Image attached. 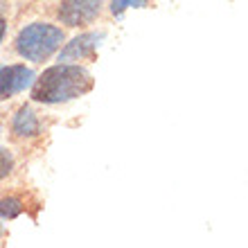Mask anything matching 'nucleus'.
I'll use <instances>...</instances> for the list:
<instances>
[{"instance_id": "obj_1", "label": "nucleus", "mask_w": 248, "mask_h": 248, "mask_svg": "<svg viewBox=\"0 0 248 248\" xmlns=\"http://www.w3.org/2000/svg\"><path fill=\"white\" fill-rule=\"evenodd\" d=\"M91 72L70 63H59L47 68L39 79L32 84V97L43 104H59L68 99L81 97L88 91H93Z\"/></svg>"}, {"instance_id": "obj_10", "label": "nucleus", "mask_w": 248, "mask_h": 248, "mask_svg": "<svg viewBox=\"0 0 248 248\" xmlns=\"http://www.w3.org/2000/svg\"><path fill=\"white\" fill-rule=\"evenodd\" d=\"M5 30H7V23H5V18L0 16V41H2V36H5Z\"/></svg>"}, {"instance_id": "obj_8", "label": "nucleus", "mask_w": 248, "mask_h": 248, "mask_svg": "<svg viewBox=\"0 0 248 248\" xmlns=\"http://www.w3.org/2000/svg\"><path fill=\"white\" fill-rule=\"evenodd\" d=\"M144 5H147V0H113L111 12L115 18H120L124 14V9H129V7H144Z\"/></svg>"}, {"instance_id": "obj_7", "label": "nucleus", "mask_w": 248, "mask_h": 248, "mask_svg": "<svg viewBox=\"0 0 248 248\" xmlns=\"http://www.w3.org/2000/svg\"><path fill=\"white\" fill-rule=\"evenodd\" d=\"M23 212V203L18 199H2L0 201V219H14Z\"/></svg>"}, {"instance_id": "obj_4", "label": "nucleus", "mask_w": 248, "mask_h": 248, "mask_svg": "<svg viewBox=\"0 0 248 248\" xmlns=\"http://www.w3.org/2000/svg\"><path fill=\"white\" fill-rule=\"evenodd\" d=\"M34 72L25 65H5L0 68V99H7L16 95V93H23L25 88L34 84Z\"/></svg>"}, {"instance_id": "obj_3", "label": "nucleus", "mask_w": 248, "mask_h": 248, "mask_svg": "<svg viewBox=\"0 0 248 248\" xmlns=\"http://www.w3.org/2000/svg\"><path fill=\"white\" fill-rule=\"evenodd\" d=\"M102 2L104 0H63L59 7V18L70 27L86 25L97 18Z\"/></svg>"}, {"instance_id": "obj_5", "label": "nucleus", "mask_w": 248, "mask_h": 248, "mask_svg": "<svg viewBox=\"0 0 248 248\" xmlns=\"http://www.w3.org/2000/svg\"><path fill=\"white\" fill-rule=\"evenodd\" d=\"M104 39V34H81L77 39H72L68 46L61 50L59 61L61 63H70V61H84L93 59L95 50H97L99 41Z\"/></svg>"}, {"instance_id": "obj_9", "label": "nucleus", "mask_w": 248, "mask_h": 248, "mask_svg": "<svg viewBox=\"0 0 248 248\" xmlns=\"http://www.w3.org/2000/svg\"><path fill=\"white\" fill-rule=\"evenodd\" d=\"M12 167H14V158H12V154H9L7 149H2V147H0V181H2V178H5L7 174H9V171H12Z\"/></svg>"}, {"instance_id": "obj_6", "label": "nucleus", "mask_w": 248, "mask_h": 248, "mask_svg": "<svg viewBox=\"0 0 248 248\" xmlns=\"http://www.w3.org/2000/svg\"><path fill=\"white\" fill-rule=\"evenodd\" d=\"M14 133L16 136H27V138L39 133V122H36L30 106H23L18 111V115L14 118Z\"/></svg>"}, {"instance_id": "obj_2", "label": "nucleus", "mask_w": 248, "mask_h": 248, "mask_svg": "<svg viewBox=\"0 0 248 248\" xmlns=\"http://www.w3.org/2000/svg\"><path fill=\"white\" fill-rule=\"evenodd\" d=\"M63 32L59 27L47 25V23H32L25 30H20L16 39V50L27 61H46L50 54L59 50Z\"/></svg>"}]
</instances>
